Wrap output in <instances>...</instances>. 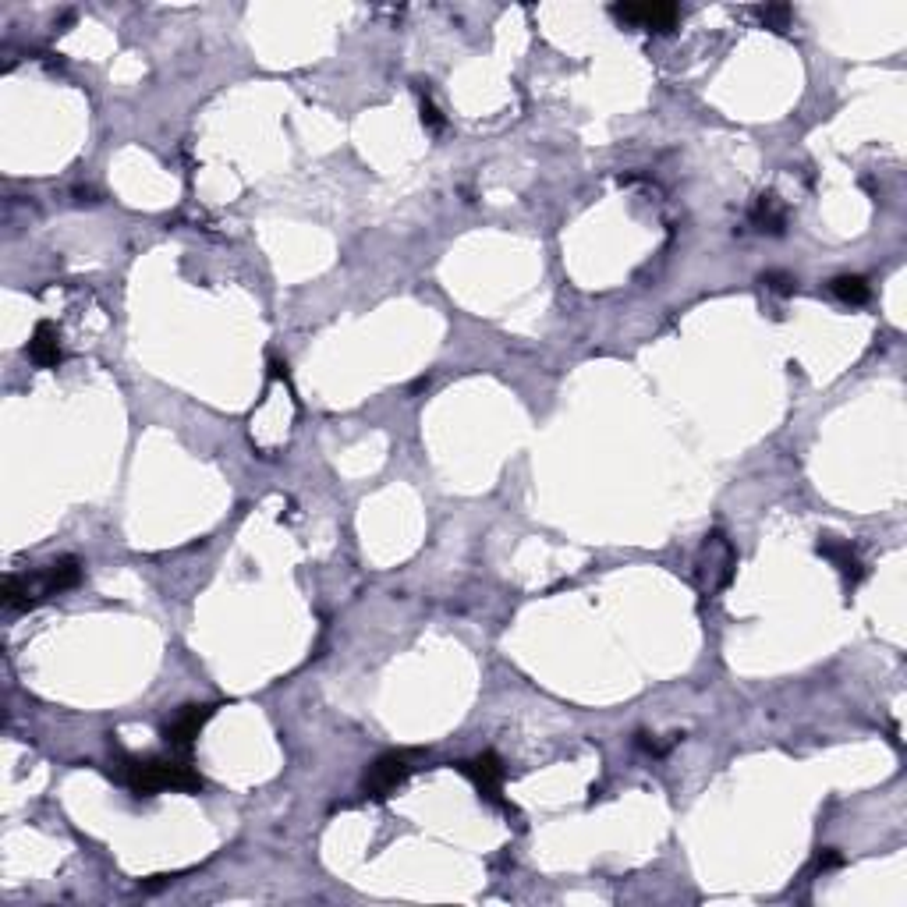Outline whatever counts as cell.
Masks as SVG:
<instances>
[{"label": "cell", "mask_w": 907, "mask_h": 907, "mask_svg": "<svg viewBox=\"0 0 907 907\" xmlns=\"http://www.w3.org/2000/svg\"><path fill=\"white\" fill-rule=\"evenodd\" d=\"M29 358L39 365V369H54V365L61 362V334H57L50 323H39L36 330H32Z\"/></svg>", "instance_id": "9"}, {"label": "cell", "mask_w": 907, "mask_h": 907, "mask_svg": "<svg viewBox=\"0 0 907 907\" xmlns=\"http://www.w3.org/2000/svg\"><path fill=\"white\" fill-rule=\"evenodd\" d=\"M819 553H822V557H830L833 564H837V571L844 574V582L851 585V589L861 582V578H865V567H861L858 553L851 550V543H840V539H833V535H822V539H819Z\"/></svg>", "instance_id": "8"}, {"label": "cell", "mask_w": 907, "mask_h": 907, "mask_svg": "<svg viewBox=\"0 0 907 907\" xmlns=\"http://www.w3.org/2000/svg\"><path fill=\"white\" fill-rule=\"evenodd\" d=\"M461 773L479 787V794L493 805H504L500 801V787H504V762H500L497 752H482L475 759L461 762Z\"/></svg>", "instance_id": "5"}, {"label": "cell", "mask_w": 907, "mask_h": 907, "mask_svg": "<svg viewBox=\"0 0 907 907\" xmlns=\"http://www.w3.org/2000/svg\"><path fill=\"white\" fill-rule=\"evenodd\" d=\"M830 291L840 298V302H847V305H865V302H869V284H865V277H837L830 284Z\"/></svg>", "instance_id": "11"}, {"label": "cell", "mask_w": 907, "mask_h": 907, "mask_svg": "<svg viewBox=\"0 0 907 907\" xmlns=\"http://www.w3.org/2000/svg\"><path fill=\"white\" fill-rule=\"evenodd\" d=\"M734 546L727 543V535L713 532L706 535L702 543V553H698V564H695V585L702 596H716L720 589H727L730 578H734Z\"/></svg>", "instance_id": "3"}, {"label": "cell", "mask_w": 907, "mask_h": 907, "mask_svg": "<svg viewBox=\"0 0 907 907\" xmlns=\"http://www.w3.org/2000/svg\"><path fill=\"white\" fill-rule=\"evenodd\" d=\"M840 865V854L837 851H826V854H819V869L826 872V869H837Z\"/></svg>", "instance_id": "15"}, {"label": "cell", "mask_w": 907, "mask_h": 907, "mask_svg": "<svg viewBox=\"0 0 907 907\" xmlns=\"http://www.w3.org/2000/svg\"><path fill=\"white\" fill-rule=\"evenodd\" d=\"M759 18L766 22V29L783 32L787 25H791V8H783V4H773V8H759Z\"/></svg>", "instance_id": "12"}, {"label": "cell", "mask_w": 907, "mask_h": 907, "mask_svg": "<svg viewBox=\"0 0 907 907\" xmlns=\"http://www.w3.org/2000/svg\"><path fill=\"white\" fill-rule=\"evenodd\" d=\"M422 125H426V128H433V132H440V128H443V117H440V110H436L429 100H422Z\"/></svg>", "instance_id": "14"}, {"label": "cell", "mask_w": 907, "mask_h": 907, "mask_svg": "<svg viewBox=\"0 0 907 907\" xmlns=\"http://www.w3.org/2000/svg\"><path fill=\"white\" fill-rule=\"evenodd\" d=\"M117 780L125 783L135 798H153L160 791H202V776L185 759H121Z\"/></svg>", "instance_id": "1"}, {"label": "cell", "mask_w": 907, "mask_h": 907, "mask_svg": "<svg viewBox=\"0 0 907 907\" xmlns=\"http://www.w3.org/2000/svg\"><path fill=\"white\" fill-rule=\"evenodd\" d=\"M210 716H213V706H185L167 727H163V741L171 748H178V752H188L195 737L202 734V727L210 723Z\"/></svg>", "instance_id": "7"}, {"label": "cell", "mask_w": 907, "mask_h": 907, "mask_svg": "<svg viewBox=\"0 0 907 907\" xmlns=\"http://www.w3.org/2000/svg\"><path fill=\"white\" fill-rule=\"evenodd\" d=\"M681 11L674 4H617L613 18H621L624 25H635V29H649V32H670Z\"/></svg>", "instance_id": "6"}, {"label": "cell", "mask_w": 907, "mask_h": 907, "mask_svg": "<svg viewBox=\"0 0 907 907\" xmlns=\"http://www.w3.org/2000/svg\"><path fill=\"white\" fill-rule=\"evenodd\" d=\"M78 582H82V564L75 557H61L43 567L39 574H29V578L11 574L8 582H4V606L8 610H29V606L43 603V599L75 589Z\"/></svg>", "instance_id": "2"}, {"label": "cell", "mask_w": 907, "mask_h": 907, "mask_svg": "<svg viewBox=\"0 0 907 907\" xmlns=\"http://www.w3.org/2000/svg\"><path fill=\"white\" fill-rule=\"evenodd\" d=\"M752 224L759 227V231L783 234V224H787V217H783V210H780V202H776V195H762V199L755 202Z\"/></svg>", "instance_id": "10"}, {"label": "cell", "mask_w": 907, "mask_h": 907, "mask_svg": "<svg viewBox=\"0 0 907 907\" xmlns=\"http://www.w3.org/2000/svg\"><path fill=\"white\" fill-rule=\"evenodd\" d=\"M411 769H415V762H411L408 752H390V755H380V759L369 766V773H365V794L376 801L390 798V794L401 787L404 780L411 776Z\"/></svg>", "instance_id": "4"}, {"label": "cell", "mask_w": 907, "mask_h": 907, "mask_svg": "<svg viewBox=\"0 0 907 907\" xmlns=\"http://www.w3.org/2000/svg\"><path fill=\"white\" fill-rule=\"evenodd\" d=\"M762 284H766L769 291H776V295H791L794 287H798V280H794L791 273L769 270V273H762Z\"/></svg>", "instance_id": "13"}]
</instances>
